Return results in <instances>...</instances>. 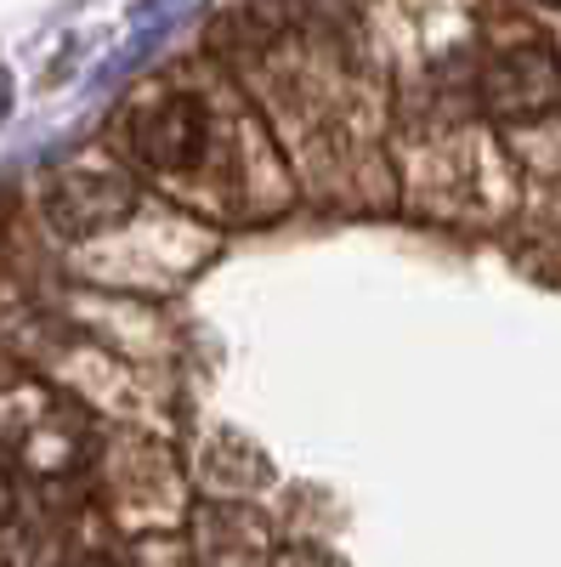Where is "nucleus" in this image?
Listing matches in <instances>:
<instances>
[{"instance_id":"f257e3e1","label":"nucleus","mask_w":561,"mask_h":567,"mask_svg":"<svg viewBox=\"0 0 561 567\" xmlns=\"http://www.w3.org/2000/svg\"><path fill=\"white\" fill-rule=\"evenodd\" d=\"M482 109L505 125L544 120L561 109V58L550 45H510L482 69Z\"/></svg>"},{"instance_id":"f03ea898","label":"nucleus","mask_w":561,"mask_h":567,"mask_svg":"<svg viewBox=\"0 0 561 567\" xmlns=\"http://www.w3.org/2000/svg\"><path fill=\"white\" fill-rule=\"evenodd\" d=\"M210 148V114L199 97H154L131 114V154L159 176L194 171Z\"/></svg>"},{"instance_id":"7ed1b4c3","label":"nucleus","mask_w":561,"mask_h":567,"mask_svg":"<svg viewBox=\"0 0 561 567\" xmlns=\"http://www.w3.org/2000/svg\"><path fill=\"white\" fill-rule=\"evenodd\" d=\"M136 205V187L120 176V171H63L52 176V187H45V216H52L58 233H69V239H91V233H108L131 216Z\"/></svg>"},{"instance_id":"20e7f679","label":"nucleus","mask_w":561,"mask_h":567,"mask_svg":"<svg viewBox=\"0 0 561 567\" xmlns=\"http://www.w3.org/2000/svg\"><path fill=\"white\" fill-rule=\"evenodd\" d=\"M187 7H194V0H143V7L131 12V40L120 45V58L108 63V74H103V80H120L125 69L143 63V52H154V45L181 23V12H187Z\"/></svg>"},{"instance_id":"39448f33","label":"nucleus","mask_w":561,"mask_h":567,"mask_svg":"<svg viewBox=\"0 0 561 567\" xmlns=\"http://www.w3.org/2000/svg\"><path fill=\"white\" fill-rule=\"evenodd\" d=\"M7 114H12V74L0 69V120H7Z\"/></svg>"},{"instance_id":"423d86ee","label":"nucleus","mask_w":561,"mask_h":567,"mask_svg":"<svg viewBox=\"0 0 561 567\" xmlns=\"http://www.w3.org/2000/svg\"><path fill=\"white\" fill-rule=\"evenodd\" d=\"M74 567H108V561H97V556H85V561H74Z\"/></svg>"},{"instance_id":"0eeeda50","label":"nucleus","mask_w":561,"mask_h":567,"mask_svg":"<svg viewBox=\"0 0 561 567\" xmlns=\"http://www.w3.org/2000/svg\"><path fill=\"white\" fill-rule=\"evenodd\" d=\"M550 7H561V0H550Z\"/></svg>"}]
</instances>
